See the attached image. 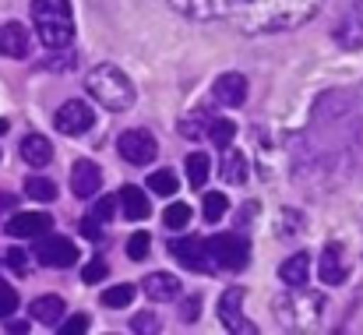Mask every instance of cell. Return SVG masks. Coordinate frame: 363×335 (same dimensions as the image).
Returning <instances> with one entry per match:
<instances>
[{"mask_svg":"<svg viewBox=\"0 0 363 335\" xmlns=\"http://www.w3.org/2000/svg\"><path fill=\"white\" fill-rule=\"evenodd\" d=\"M28 314H32V322H39V325H57L64 314H67V307H64V300L60 297H35L32 300V307H28Z\"/></svg>","mask_w":363,"mask_h":335,"instance_id":"44dd1931","label":"cell"},{"mask_svg":"<svg viewBox=\"0 0 363 335\" xmlns=\"http://www.w3.org/2000/svg\"><path fill=\"white\" fill-rule=\"evenodd\" d=\"M141 290H145V297H148V300L169 304V300H177V297H180V279H177L173 272H152V275H145V279H141Z\"/></svg>","mask_w":363,"mask_h":335,"instance_id":"e0dca14e","label":"cell"},{"mask_svg":"<svg viewBox=\"0 0 363 335\" xmlns=\"http://www.w3.org/2000/svg\"><path fill=\"white\" fill-rule=\"evenodd\" d=\"M99 187H103V170L92 159H78L71 166V191H74V198H92Z\"/></svg>","mask_w":363,"mask_h":335,"instance_id":"5bb4252c","label":"cell"},{"mask_svg":"<svg viewBox=\"0 0 363 335\" xmlns=\"http://www.w3.org/2000/svg\"><path fill=\"white\" fill-rule=\"evenodd\" d=\"M134 293H138V286H130V282L110 286V290L103 293V304H106V307H127V304L134 300Z\"/></svg>","mask_w":363,"mask_h":335,"instance_id":"4dcf8cb0","label":"cell"},{"mask_svg":"<svg viewBox=\"0 0 363 335\" xmlns=\"http://www.w3.org/2000/svg\"><path fill=\"white\" fill-rule=\"evenodd\" d=\"M25 194H28L32 202H53V198H57V184H53L50 177H28V180H25Z\"/></svg>","mask_w":363,"mask_h":335,"instance_id":"484cf974","label":"cell"},{"mask_svg":"<svg viewBox=\"0 0 363 335\" xmlns=\"http://www.w3.org/2000/svg\"><path fill=\"white\" fill-rule=\"evenodd\" d=\"M4 258H7V265H11L14 272H25V268H28V254H25L21 247H11Z\"/></svg>","mask_w":363,"mask_h":335,"instance_id":"74e56055","label":"cell"},{"mask_svg":"<svg viewBox=\"0 0 363 335\" xmlns=\"http://www.w3.org/2000/svg\"><path fill=\"white\" fill-rule=\"evenodd\" d=\"M11 205H14V198L11 194H0V209H11Z\"/></svg>","mask_w":363,"mask_h":335,"instance_id":"b9f144b4","label":"cell"},{"mask_svg":"<svg viewBox=\"0 0 363 335\" xmlns=\"http://www.w3.org/2000/svg\"><path fill=\"white\" fill-rule=\"evenodd\" d=\"M53 127L60 131V134H67V138H78V134H85V131H92L96 127V113L89 103H82V99H67L57 116H53Z\"/></svg>","mask_w":363,"mask_h":335,"instance_id":"ba28073f","label":"cell"},{"mask_svg":"<svg viewBox=\"0 0 363 335\" xmlns=\"http://www.w3.org/2000/svg\"><path fill=\"white\" fill-rule=\"evenodd\" d=\"M198 307H201V300H198V297H191V300L180 307V318H184V322H194V318H198Z\"/></svg>","mask_w":363,"mask_h":335,"instance_id":"ab89813d","label":"cell"},{"mask_svg":"<svg viewBox=\"0 0 363 335\" xmlns=\"http://www.w3.org/2000/svg\"><path fill=\"white\" fill-rule=\"evenodd\" d=\"M208 247V258L216 268H226V272H240L250 261V243L243 240V233H219L212 240H205Z\"/></svg>","mask_w":363,"mask_h":335,"instance_id":"5b68a950","label":"cell"},{"mask_svg":"<svg viewBox=\"0 0 363 335\" xmlns=\"http://www.w3.org/2000/svg\"><path fill=\"white\" fill-rule=\"evenodd\" d=\"M350 279V265L342 258V243H325L321 254V282L325 286H342Z\"/></svg>","mask_w":363,"mask_h":335,"instance_id":"2e32d148","label":"cell"},{"mask_svg":"<svg viewBox=\"0 0 363 335\" xmlns=\"http://www.w3.org/2000/svg\"><path fill=\"white\" fill-rule=\"evenodd\" d=\"M212 96H216V103H219V106L237 110V106L247 103V78L237 75V71L219 75V78H216V85H212Z\"/></svg>","mask_w":363,"mask_h":335,"instance_id":"7c38bea8","label":"cell"},{"mask_svg":"<svg viewBox=\"0 0 363 335\" xmlns=\"http://www.w3.org/2000/svg\"><path fill=\"white\" fill-rule=\"evenodd\" d=\"M279 279L286 282V286H307V279H311V254H293V258H286L282 265H279Z\"/></svg>","mask_w":363,"mask_h":335,"instance_id":"ffe728a7","label":"cell"},{"mask_svg":"<svg viewBox=\"0 0 363 335\" xmlns=\"http://www.w3.org/2000/svg\"><path fill=\"white\" fill-rule=\"evenodd\" d=\"M162 223L169 226V229H187V226H191V209H187V202H173V205L162 212Z\"/></svg>","mask_w":363,"mask_h":335,"instance_id":"f546056e","label":"cell"},{"mask_svg":"<svg viewBox=\"0 0 363 335\" xmlns=\"http://www.w3.org/2000/svg\"><path fill=\"white\" fill-rule=\"evenodd\" d=\"M0 134H7V120H0Z\"/></svg>","mask_w":363,"mask_h":335,"instance_id":"7bdbcfd3","label":"cell"},{"mask_svg":"<svg viewBox=\"0 0 363 335\" xmlns=\"http://www.w3.org/2000/svg\"><path fill=\"white\" fill-rule=\"evenodd\" d=\"M177 187H180V180H177L173 170H155V173H148V191L169 198V194H177Z\"/></svg>","mask_w":363,"mask_h":335,"instance_id":"83f0119b","label":"cell"},{"mask_svg":"<svg viewBox=\"0 0 363 335\" xmlns=\"http://www.w3.org/2000/svg\"><path fill=\"white\" fill-rule=\"evenodd\" d=\"M60 325V335H82L89 332V314H71L67 322H57Z\"/></svg>","mask_w":363,"mask_h":335,"instance_id":"e575fe53","label":"cell"},{"mask_svg":"<svg viewBox=\"0 0 363 335\" xmlns=\"http://www.w3.org/2000/svg\"><path fill=\"white\" fill-rule=\"evenodd\" d=\"M32 21L46 50H64L74 39L71 0H32Z\"/></svg>","mask_w":363,"mask_h":335,"instance_id":"3957f363","label":"cell"},{"mask_svg":"<svg viewBox=\"0 0 363 335\" xmlns=\"http://www.w3.org/2000/svg\"><path fill=\"white\" fill-rule=\"evenodd\" d=\"M21 159H25L28 166H46V163L53 159V145H50L43 134H28V138L21 141Z\"/></svg>","mask_w":363,"mask_h":335,"instance_id":"603a6c76","label":"cell"},{"mask_svg":"<svg viewBox=\"0 0 363 335\" xmlns=\"http://www.w3.org/2000/svg\"><path fill=\"white\" fill-rule=\"evenodd\" d=\"M335 43L342 50H363V0H353L335 21Z\"/></svg>","mask_w":363,"mask_h":335,"instance_id":"30bf717a","label":"cell"},{"mask_svg":"<svg viewBox=\"0 0 363 335\" xmlns=\"http://www.w3.org/2000/svg\"><path fill=\"white\" fill-rule=\"evenodd\" d=\"M205 138H208L216 148H223V145H233V138H237V123H233V120H226V116H212V120H208V131H205Z\"/></svg>","mask_w":363,"mask_h":335,"instance_id":"d4e9b609","label":"cell"},{"mask_svg":"<svg viewBox=\"0 0 363 335\" xmlns=\"http://www.w3.org/2000/svg\"><path fill=\"white\" fill-rule=\"evenodd\" d=\"M223 180L226 184H243L247 180V155L233 145H223Z\"/></svg>","mask_w":363,"mask_h":335,"instance_id":"7402d4cb","label":"cell"},{"mask_svg":"<svg viewBox=\"0 0 363 335\" xmlns=\"http://www.w3.org/2000/svg\"><path fill=\"white\" fill-rule=\"evenodd\" d=\"M325 0H226V14L247 35H268L307 25Z\"/></svg>","mask_w":363,"mask_h":335,"instance_id":"6da1fadb","label":"cell"},{"mask_svg":"<svg viewBox=\"0 0 363 335\" xmlns=\"http://www.w3.org/2000/svg\"><path fill=\"white\" fill-rule=\"evenodd\" d=\"M243 286H230L223 297H219V318H223V325L230 329V332H257V325L254 322H247L243 318Z\"/></svg>","mask_w":363,"mask_h":335,"instance_id":"8fae6325","label":"cell"},{"mask_svg":"<svg viewBox=\"0 0 363 335\" xmlns=\"http://www.w3.org/2000/svg\"><path fill=\"white\" fill-rule=\"evenodd\" d=\"M82 229V236H89V240H103V229H99V219H85V223L78 226Z\"/></svg>","mask_w":363,"mask_h":335,"instance_id":"f35d334b","label":"cell"},{"mask_svg":"<svg viewBox=\"0 0 363 335\" xmlns=\"http://www.w3.org/2000/svg\"><path fill=\"white\" fill-rule=\"evenodd\" d=\"M184 170H187L191 187H205V180H208V173H212V159H208L205 152H191V155L184 159Z\"/></svg>","mask_w":363,"mask_h":335,"instance_id":"cb8c5ba5","label":"cell"},{"mask_svg":"<svg viewBox=\"0 0 363 335\" xmlns=\"http://www.w3.org/2000/svg\"><path fill=\"white\" fill-rule=\"evenodd\" d=\"M18 311V293L7 286V282H0V318H7V314H14Z\"/></svg>","mask_w":363,"mask_h":335,"instance_id":"d590c367","label":"cell"},{"mask_svg":"<svg viewBox=\"0 0 363 335\" xmlns=\"http://www.w3.org/2000/svg\"><path fill=\"white\" fill-rule=\"evenodd\" d=\"M208 120H212V116H208L205 110H194L191 116H184V120H180V127H177V131H180L187 141H194V138H201V134L208 131Z\"/></svg>","mask_w":363,"mask_h":335,"instance_id":"4316f807","label":"cell"},{"mask_svg":"<svg viewBox=\"0 0 363 335\" xmlns=\"http://www.w3.org/2000/svg\"><path fill=\"white\" fill-rule=\"evenodd\" d=\"M7 332H14V335H25V332H28V322H11V325H7Z\"/></svg>","mask_w":363,"mask_h":335,"instance_id":"60d3db41","label":"cell"},{"mask_svg":"<svg viewBox=\"0 0 363 335\" xmlns=\"http://www.w3.org/2000/svg\"><path fill=\"white\" fill-rule=\"evenodd\" d=\"M159 329H162V325H159V314H152V311H141V314L130 318V332L152 335V332H159Z\"/></svg>","mask_w":363,"mask_h":335,"instance_id":"d6a6232c","label":"cell"},{"mask_svg":"<svg viewBox=\"0 0 363 335\" xmlns=\"http://www.w3.org/2000/svg\"><path fill=\"white\" fill-rule=\"evenodd\" d=\"M226 212H230V198H226V194H219V191L205 194V205H201V216H205V223H219Z\"/></svg>","mask_w":363,"mask_h":335,"instance_id":"f1b7e54d","label":"cell"},{"mask_svg":"<svg viewBox=\"0 0 363 335\" xmlns=\"http://www.w3.org/2000/svg\"><path fill=\"white\" fill-rule=\"evenodd\" d=\"M32 50V39H28V28L21 21H4L0 25V57H11V60H25Z\"/></svg>","mask_w":363,"mask_h":335,"instance_id":"4fadbf2b","label":"cell"},{"mask_svg":"<svg viewBox=\"0 0 363 335\" xmlns=\"http://www.w3.org/2000/svg\"><path fill=\"white\" fill-rule=\"evenodd\" d=\"M117 202H121L123 216H127V219H134V223H141V219H148V216H152V205H148L145 191H141V187H134V184H123L121 194H117Z\"/></svg>","mask_w":363,"mask_h":335,"instance_id":"d6986e66","label":"cell"},{"mask_svg":"<svg viewBox=\"0 0 363 335\" xmlns=\"http://www.w3.org/2000/svg\"><path fill=\"white\" fill-rule=\"evenodd\" d=\"M169 254L184 268H191V272H216V265H212L208 247H205L201 236H177V240H169Z\"/></svg>","mask_w":363,"mask_h":335,"instance_id":"9c48e42d","label":"cell"},{"mask_svg":"<svg viewBox=\"0 0 363 335\" xmlns=\"http://www.w3.org/2000/svg\"><path fill=\"white\" fill-rule=\"evenodd\" d=\"M106 275H110V265H106L103 258H92V261L82 268V282H89V286H92V282H103Z\"/></svg>","mask_w":363,"mask_h":335,"instance_id":"836d02e7","label":"cell"},{"mask_svg":"<svg viewBox=\"0 0 363 335\" xmlns=\"http://www.w3.org/2000/svg\"><path fill=\"white\" fill-rule=\"evenodd\" d=\"M169 7L194 21H212L226 14V0H169Z\"/></svg>","mask_w":363,"mask_h":335,"instance_id":"ac0fdd59","label":"cell"},{"mask_svg":"<svg viewBox=\"0 0 363 335\" xmlns=\"http://www.w3.org/2000/svg\"><path fill=\"white\" fill-rule=\"evenodd\" d=\"M85 89H89V96H92L103 110L123 113V110L134 106V85H130V78L123 75L121 67H113V64H99V67H92Z\"/></svg>","mask_w":363,"mask_h":335,"instance_id":"277c9868","label":"cell"},{"mask_svg":"<svg viewBox=\"0 0 363 335\" xmlns=\"http://www.w3.org/2000/svg\"><path fill=\"white\" fill-rule=\"evenodd\" d=\"M113 209H117V198H103V202H96V209H92V219L106 223V219H113Z\"/></svg>","mask_w":363,"mask_h":335,"instance_id":"8d00e7d4","label":"cell"},{"mask_svg":"<svg viewBox=\"0 0 363 335\" xmlns=\"http://www.w3.org/2000/svg\"><path fill=\"white\" fill-rule=\"evenodd\" d=\"M35 258H39L46 268H71V265L78 261V247H74V240H67V236H60V233H46V236H39V243H35Z\"/></svg>","mask_w":363,"mask_h":335,"instance_id":"8992f818","label":"cell"},{"mask_svg":"<svg viewBox=\"0 0 363 335\" xmlns=\"http://www.w3.org/2000/svg\"><path fill=\"white\" fill-rule=\"evenodd\" d=\"M4 229H7L11 236H18V240H25V236H39V233L53 229V216H50V212H14Z\"/></svg>","mask_w":363,"mask_h":335,"instance_id":"9a60e30c","label":"cell"},{"mask_svg":"<svg viewBox=\"0 0 363 335\" xmlns=\"http://www.w3.org/2000/svg\"><path fill=\"white\" fill-rule=\"evenodd\" d=\"M117 148H121V155L130 166H148V163L159 155V145H155V138H152L145 127L123 131L121 138H117Z\"/></svg>","mask_w":363,"mask_h":335,"instance_id":"52a82bcc","label":"cell"},{"mask_svg":"<svg viewBox=\"0 0 363 335\" xmlns=\"http://www.w3.org/2000/svg\"><path fill=\"white\" fill-rule=\"evenodd\" d=\"M148 247H152V236H148L145 229H138V233L127 240V258H130V261H145V258H148Z\"/></svg>","mask_w":363,"mask_h":335,"instance_id":"1f68e13d","label":"cell"},{"mask_svg":"<svg viewBox=\"0 0 363 335\" xmlns=\"http://www.w3.org/2000/svg\"><path fill=\"white\" fill-rule=\"evenodd\" d=\"M275 318L282 322V329L289 332H311L325 322V293H314L307 286H289L286 293H279L272 300Z\"/></svg>","mask_w":363,"mask_h":335,"instance_id":"7a4b0ae2","label":"cell"}]
</instances>
